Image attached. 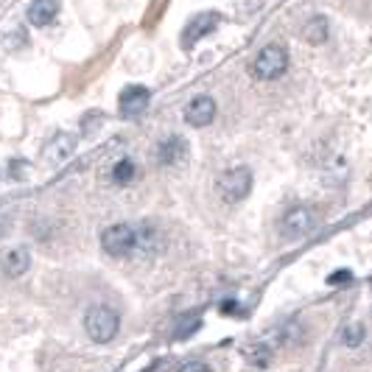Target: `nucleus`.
Returning <instances> with one entry per match:
<instances>
[{"instance_id": "15", "label": "nucleus", "mask_w": 372, "mask_h": 372, "mask_svg": "<svg viewBox=\"0 0 372 372\" xmlns=\"http://www.w3.org/2000/svg\"><path fill=\"white\" fill-rule=\"evenodd\" d=\"M341 341H344L347 347H358V344L364 341V325H358V322L347 325L344 333H341Z\"/></svg>"}, {"instance_id": "13", "label": "nucleus", "mask_w": 372, "mask_h": 372, "mask_svg": "<svg viewBox=\"0 0 372 372\" xmlns=\"http://www.w3.org/2000/svg\"><path fill=\"white\" fill-rule=\"evenodd\" d=\"M302 37L311 42V45H322L327 40V20L322 15H313L305 26H302Z\"/></svg>"}, {"instance_id": "7", "label": "nucleus", "mask_w": 372, "mask_h": 372, "mask_svg": "<svg viewBox=\"0 0 372 372\" xmlns=\"http://www.w3.org/2000/svg\"><path fill=\"white\" fill-rule=\"evenodd\" d=\"M148 101H151V93H148L143 84H132V87H126V90L121 93V98H118V109H121L123 118H137V115L146 112Z\"/></svg>"}, {"instance_id": "2", "label": "nucleus", "mask_w": 372, "mask_h": 372, "mask_svg": "<svg viewBox=\"0 0 372 372\" xmlns=\"http://www.w3.org/2000/svg\"><path fill=\"white\" fill-rule=\"evenodd\" d=\"M84 330L87 336L95 341V344H107L118 336L121 330V316L115 308L109 305H93L87 313H84Z\"/></svg>"}, {"instance_id": "1", "label": "nucleus", "mask_w": 372, "mask_h": 372, "mask_svg": "<svg viewBox=\"0 0 372 372\" xmlns=\"http://www.w3.org/2000/svg\"><path fill=\"white\" fill-rule=\"evenodd\" d=\"M286 68H288V51L280 42H269L252 59L249 76L258 79V82H272V79H280L286 73Z\"/></svg>"}, {"instance_id": "8", "label": "nucleus", "mask_w": 372, "mask_h": 372, "mask_svg": "<svg viewBox=\"0 0 372 372\" xmlns=\"http://www.w3.org/2000/svg\"><path fill=\"white\" fill-rule=\"evenodd\" d=\"M213 118H216V101L210 95H196L188 107H185V121H188V126L205 129L213 123Z\"/></svg>"}, {"instance_id": "11", "label": "nucleus", "mask_w": 372, "mask_h": 372, "mask_svg": "<svg viewBox=\"0 0 372 372\" xmlns=\"http://www.w3.org/2000/svg\"><path fill=\"white\" fill-rule=\"evenodd\" d=\"M73 148H76V137L59 132V134L45 146V160H48L51 165H59V162H65V160L73 154Z\"/></svg>"}, {"instance_id": "12", "label": "nucleus", "mask_w": 372, "mask_h": 372, "mask_svg": "<svg viewBox=\"0 0 372 372\" xmlns=\"http://www.w3.org/2000/svg\"><path fill=\"white\" fill-rule=\"evenodd\" d=\"M56 15H59V3H56V0H34V3L29 6V23L31 26H40V29L51 26L56 20Z\"/></svg>"}, {"instance_id": "19", "label": "nucleus", "mask_w": 372, "mask_h": 372, "mask_svg": "<svg viewBox=\"0 0 372 372\" xmlns=\"http://www.w3.org/2000/svg\"><path fill=\"white\" fill-rule=\"evenodd\" d=\"M179 372H213L205 361H185L182 366H179Z\"/></svg>"}, {"instance_id": "6", "label": "nucleus", "mask_w": 372, "mask_h": 372, "mask_svg": "<svg viewBox=\"0 0 372 372\" xmlns=\"http://www.w3.org/2000/svg\"><path fill=\"white\" fill-rule=\"evenodd\" d=\"M219 23H222L219 12H202V15H196L194 20H188V26H185V31H182V48L191 51L199 40L210 37V34L219 29Z\"/></svg>"}, {"instance_id": "17", "label": "nucleus", "mask_w": 372, "mask_h": 372, "mask_svg": "<svg viewBox=\"0 0 372 372\" xmlns=\"http://www.w3.org/2000/svg\"><path fill=\"white\" fill-rule=\"evenodd\" d=\"M249 361H252L255 366H269V361H272V350H269L266 344H258V347H252Z\"/></svg>"}, {"instance_id": "14", "label": "nucleus", "mask_w": 372, "mask_h": 372, "mask_svg": "<svg viewBox=\"0 0 372 372\" xmlns=\"http://www.w3.org/2000/svg\"><path fill=\"white\" fill-rule=\"evenodd\" d=\"M134 176H137V168H134L132 160H121V162L112 168V182H118V185H129Z\"/></svg>"}, {"instance_id": "3", "label": "nucleus", "mask_w": 372, "mask_h": 372, "mask_svg": "<svg viewBox=\"0 0 372 372\" xmlns=\"http://www.w3.org/2000/svg\"><path fill=\"white\" fill-rule=\"evenodd\" d=\"M216 188L222 194V199L227 205H238L244 202L249 194H252V171L247 165H235V168H227L219 182H216Z\"/></svg>"}, {"instance_id": "4", "label": "nucleus", "mask_w": 372, "mask_h": 372, "mask_svg": "<svg viewBox=\"0 0 372 372\" xmlns=\"http://www.w3.org/2000/svg\"><path fill=\"white\" fill-rule=\"evenodd\" d=\"M101 249L109 258H132L137 252V227L132 224H112L101 233Z\"/></svg>"}, {"instance_id": "10", "label": "nucleus", "mask_w": 372, "mask_h": 372, "mask_svg": "<svg viewBox=\"0 0 372 372\" xmlns=\"http://www.w3.org/2000/svg\"><path fill=\"white\" fill-rule=\"evenodd\" d=\"M0 266H3V274L6 277H23L29 269H31V252L26 247H15L3 255V261H0Z\"/></svg>"}, {"instance_id": "5", "label": "nucleus", "mask_w": 372, "mask_h": 372, "mask_svg": "<svg viewBox=\"0 0 372 372\" xmlns=\"http://www.w3.org/2000/svg\"><path fill=\"white\" fill-rule=\"evenodd\" d=\"M313 227H316V210H313V208H305V205L291 208V210L283 216V222H280V233H283L288 241H297V238L308 235Z\"/></svg>"}, {"instance_id": "9", "label": "nucleus", "mask_w": 372, "mask_h": 372, "mask_svg": "<svg viewBox=\"0 0 372 372\" xmlns=\"http://www.w3.org/2000/svg\"><path fill=\"white\" fill-rule=\"evenodd\" d=\"M185 160H188V143H185L179 134H171L168 140L160 143V148H157V162H160V165L176 168V165H182Z\"/></svg>"}, {"instance_id": "18", "label": "nucleus", "mask_w": 372, "mask_h": 372, "mask_svg": "<svg viewBox=\"0 0 372 372\" xmlns=\"http://www.w3.org/2000/svg\"><path fill=\"white\" fill-rule=\"evenodd\" d=\"M350 280H352V272H347V269H339V272H333V274L327 277L330 286H347Z\"/></svg>"}, {"instance_id": "16", "label": "nucleus", "mask_w": 372, "mask_h": 372, "mask_svg": "<svg viewBox=\"0 0 372 372\" xmlns=\"http://www.w3.org/2000/svg\"><path fill=\"white\" fill-rule=\"evenodd\" d=\"M199 327H202V319H199V316H191V319H182L173 336H176V339H185V336H191V333H196Z\"/></svg>"}]
</instances>
